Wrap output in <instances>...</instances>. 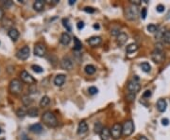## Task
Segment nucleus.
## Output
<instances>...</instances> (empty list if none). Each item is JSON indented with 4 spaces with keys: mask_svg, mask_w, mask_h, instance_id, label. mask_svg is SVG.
Segmentation results:
<instances>
[{
    "mask_svg": "<svg viewBox=\"0 0 170 140\" xmlns=\"http://www.w3.org/2000/svg\"><path fill=\"white\" fill-rule=\"evenodd\" d=\"M165 56L164 53L162 51H157V50H153L151 52V60L154 62L155 63H161L164 61Z\"/></svg>",
    "mask_w": 170,
    "mask_h": 140,
    "instance_id": "6e6552de",
    "label": "nucleus"
},
{
    "mask_svg": "<svg viewBox=\"0 0 170 140\" xmlns=\"http://www.w3.org/2000/svg\"><path fill=\"white\" fill-rule=\"evenodd\" d=\"M59 41H61V43L63 45H69L70 42H71V36L69 35V33L63 32L62 34V36H61V39H59Z\"/></svg>",
    "mask_w": 170,
    "mask_h": 140,
    "instance_id": "dca6fc26",
    "label": "nucleus"
},
{
    "mask_svg": "<svg viewBox=\"0 0 170 140\" xmlns=\"http://www.w3.org/2000/svg\"><path fill=\"white\" fill-rule=\"evenodd\" d=\"M93 28H95V29H99V25H98V24H95V25H93Z\"/></svg>",
    "mask_w": 170,
    "mask_h": 140,
    "instance_id": "09e8293b",
    "label": "nucleus"
},
{
    "mask_svg": "<svg viewBox=\"0 0 170 140\" xmlns=\"http://www.w3.org/2000/svg\"><path fill=\"white\" fill-rule=\"evenodd\" d=\"M163 39L166 44H170V31H167L164 33Z\"/></svg>",
    "mask_w": 170,
    "mask_h": 140,
    "instance_id": "473e14b6",
    "label": "nucleus"
},
{
    "mask_svg": "<svg viewBox=\"0 0 170 140\" xmlns=\"http://www.w3.org/2000/svg\"><path fill=\"white\" fill-rule=\"evenodd\" d=\"M24 140H30V139H28V138H25V136L24 137Z\"/></svg>",
    "mask_w": 170,
    "mask_h": 140,
    "instance_id": "3c124183",
    "label": "nucleus"
},
{
    "mask_svg": "<svg viewBox=\"0 0 170 140\" xmlns=\"http://www.w3.org/2000/svg\"><path fill=\"white\" fill-rule=\"evenodd\" d=\"M22 88H23L22 82H21L19 80L14 79V80H11L10 85H8V90H10L11 94L18 95L19 93L22 91Z\"/></svg>",
    "mask_w": 170,
    "mask_h": 140,
    "instance_id": "7ed1b4c3",
    "label": "nucleus"
},
{
    "mask_svg": "<svg viewBox=\"0 0 170 140\" xmlns=\"http://www.w3.org/2000/svg\"><path fill=\"white\" fill-rule=\"evenodd\" d=\"M130 3L134 6H139L141 4V0H130Z\"/></svg>",
    "mask_w": 170,
    "mask_h": 140,
    "instance_id": "37998d69",
    "label": "nucleus"
},
{
    "mask_svg": "<svg viewBox=\"0 0 170 140\" xmlns=\"http://www.w3.org/2000/svg\"><path fill=\"white\" fill-rule=\"evenodd\" d=\"M20 77H21V80H23L24 82L28 83V84H33L36 82V80L34 79L32 76L28 73L27 71H22L20 73Z\"/></svg>",
    "mask_w": 170,
    "mask_h": 140,
    "instance_id": "9d476101",
    "label": "nucleus"
},
{
    "mask_svg": "<svg viewBox=\"0 0 170 140\" xmlns=\"http://www.w3.org/2000/svg\"><path fill=\"white\" fill-rule=\"evenodd\" d=\"M8 37H10L12 41H14V42L19 38V31L14 28H11L10 31H8Z\"/></svg>",
    "mask_w": 170,
    "mask_h": 140,
    "instance_id": "a211bd4d",
    "label": "nucleus"
},
{
    "mask_svg": "<svg viewBox=\"0 0 170 140\" xmlns=\"http://www.w3.org/2000/svg\"><path fill=\"white\" fill-rule=\"evenodd\" d=\"M46 52V48L44 44L38 43L34 46V54L38 57H44Z\"/></svg>",
    "mask_w": 170,
    "mask_h": 140,
    "instance_id": "1a4fd4ad",
    "label": "nucleus"
},
{
    "mask_svg": "<svg viewBox=\"0 0 170 140\" xmlns=\"http://www.w3.org/2000/svg\"><path fill=\"white\" fill-rule=\"evenodd\" d=\"M42 122H44L47 127H56L58 125L57 117L50 111H46L42 114Z\"/></svg>",
    "mask_w": 170,
    "mask_h": 140,
    "instance_id": "f257e3e1",
    "label": "nucleus"
},
{
    "mask_svg": "<svg viewBox=\"0 0 170 140\" xmlns=\"http://www.w3.org/2000/svg\"><path fill=\"white\" fill-rule=\"evenodd\" d=\"M29 131L34 134H40L42 131V126L40 123H36V124H33L29 127Z\"/></svg>",
    "mask_w": 170,
    "mask_h": 140,
    "instance_id": "aec40b11",
    "label": "nucleus"
},
{
    "mask_svg": "<svg viewBox=\"0 0 170 140\" xmlns=\"http://www.w3.org/2000/svg\"><path fill=\"white\" fill-rule=\"evenodd\" d=\"M65 80H66V76L65 75L59 74L54 79V84L56 86H62V84L65 82Z\"/></svg>",
    "mask_w": 170,
    "mask_h": 140,
    "instance_id": "4468645a",
    "label": "nucleus"
},
{
    "mask_svg": "<svg viewBox=\"0 0 170 140\" xmlns=\"http://www.w3.org/2000/svg\"><path fill=\"white\" fill-rule=\"evenodd\" d=\"M162 124H163L164 126L169 125V119L168 118H163V119H162Z\"/></svg>",
    "mask_w": 170,
    "mask_h": 140,
    "instance_id": "c03bdc74",
    "label": "nucleus"
},
{
    "mask_svg": "<svg viewBox=\"0 0 170 140\" xmlns=\"http://www.w3.org/2000/svg\"><path fill=\"white\" fill-rule=\"evenodd\" d=\"M151 96V91L150 90H147L144 92L143 94V97H149Z\"/></svg>",
    "mask_w": 170,
    "mask_h": 140,
    "instance_id": "79ce46f5",
    "label": "nucleus"
},
{
    "mask_svg": "<svg viewBox=\"0 0 170 140\" xmlns=\"http://www.w3.org/2000/svg\"><path fill=\"white\" fill-rule=\"evenodd\" d=\"M32 99L29 96H24L22 97V102L25 106H29V105H31L32 103Z\"/></svg>",
    "mask_w": 170,
    "mask_h": 140,
    "instance_id": "bb28decb",
    "label": "nucleus"
},
{
    "mask_svg": "<svg viewBox=\"0 0 170 140\" xmlns=\"http://www.w3.org/2000/svg\"><path fill=\"white\" fill-rule=\"evenodd\" d=\"M157 110L161 113H164L166 111V108H167V102L166 100L164 99H160L158 101H157Z\"/></svg>",
    "mask_w": 170,
    "mask_h": 140,
    "instance_id": "f8f14e48",
    "label": "nucleus"
},
{
    "mask_svg": "<svg viewBox=\"0 0 170 140\" xmlns=\"http://www.w3.org/2000/svg\"><path fill=\"white\" fill-rule=\"evenodd\" d=\"M4 17V11L2 8H0V20H2Z\"/></svg>",
    "mask_w": 170,
    "mask_h": 140,
    "instance_id": "49530a36",
    "label": "nucleus"
},
{
    "mask_svg": "<svg viewBox=\"0 0 170 140\" xmlns=\"http://www.w3.org/2000/svg\"><path fill=\"white\" fill-rule=\"evenodd\" d=\"M154 46H155V50H157V51L164 52V46H163V44L162 43H156L154 45Z\"/></svg>",
    "mask_w": 170,
    "mask_h": 140,
    "instance_id": "e433bc0d",
    "label": "nucleus"
},
{
    "mask_svg": "<svg viewBox=\"0 0 170 140\" xmlns=\"http://www.w3.org/2000/svg\"><path fill=\"white\" fill-rule=\"evenodd\" d=\"M164 10H165V8H164V5H162V4H159V5H157V7H156V11L158 12H160V14L164 12Z\"/></svg>",
    "mask_w": 170,
    "mask_h": 140,
    "instance_id": "4c0bfd02",
    "label": "nucleus"
},
{
    "mask_svg": "<svg viewBox=\"0 0 170 140\" xmlns=\"http://www.w3.org/2000/svg\"><path fill=\"white\" fill-rule=\"evenodd\" d=\"M84 11L88 12V14H93V12H95V9H93V8H91V7H85Z\"/></svg>",
    "mask_w": 170,
    "mask_h": 140,
    "instance_id": "ea45409f",
    "label": "nucleus"
},
{
    "mask_svg": "<svg viewBox=\"0 0 170 140\" xmlns=\"http://www.w3.org/2000/svg\"><path fill=\"white\" fill-rule=\"evenodd\" d=\"M31 68L34 72H36V73H42V71H44L42 67H41L40 65H33L31 66Z\"/></svg>",
    "mask_w": 170,
    "mask_h": 140,
    "instance_id": "72a5a7b5",
    "label": "nucleus"
},
{
    "mask_svg": "<svg viewBox=\"0 0 170 140\" xmlns=\"http://www.w3.org/2000/svg\"><path fill=\"white\" fill-rule=\"evenodd\" d=\"M123 134V126L120 123H115L110 129V136L113 139H118Z\"/></svg>",
    "mask_w": 170,
    "mask_h": 140,
    "instance_id": "39448f33",
    "label": "nucleus"
},
{
    "mask_svg": "<svg viewBox=\"0 0 170 140\" xmlns=\"http://www.w3.org/2000/svg\"><path fill=\"white\" fill-rule=\"evenodd\" d=\"M137 49H138V45H136V44H130L127 46V48H126V51L127 53H133L135 51H137Z\"/></svg>",
    "mask_w": 170,
    "mask_h": 140,
    "instance_id": "393cba45",
    "label": "nucleus"
},
{
    "mask_svg": "<svg viewBox=\"0 0 170 140\" xmlns=\"http://www.w3.org/2000/svg\"><path fill=\"white\" fill-rule=\"evenodd\" d=\"M139 14V10L137 6H134V5H131L126 8V11H125V15H126V18L130 21H134L137 19V16Z\"/></svg>",
    "mask_w": 170,
    "mask_h": 140,
    "instance_id": "f03ea898",
    "label": "nucleus"
},
{
    "mask_svg": "<svg viewBox=\"0 0 170 140\" xmlns=\"http://www.w3.org/2000/svg\"><path fill=\"white\" fill-rule=\"evenodd\" d=\"M101 38L99 36H93L91 38H89V39L87 40V43L89 44V45L93 46V48H95V46H97L101 44Z\"/></svg>",
    "mask_w": 170,
    "mask_h": 140,
    "instance_id": "ddd939ff",
    "label": "nucleus"
},
{
    "mask_svg": "<svg viewBox=\"0 0 170 140\" xmlns=\"http://www.w3.org/2000/svg\"><path fill=\"white\" fill-rule=\"evenodd\" d=\"M85 72H86V74L88 75H93V74H95L96 73V67L93 66V65H88L85 66V68H84Z\"/></svg>",
    "mask_w": 170,
    "mask_h": 140,
    "instance_id": "b1692460",
    "label": "nucleus"
},
{
    "mask_svg": "<svg viewBox=\"0 0 170 140\" xmlns=\"http://www.w3.org/2000/svg\"><path fill=\"white\" fill-rule=\"evenodd\" d=\"M110 137V130H109L107 127H104L100 133L101 140H109Z\"/></svg>",
    "mask_w": 170,
    "mask_h": 140,
    "instance_id": "6ab92c4d",
    "label": "nucleus"
},
{
    "mask_svg": "<svg viewBox=\"0 0 170 140\" xmlns=\"http://www.w3.org/2000/svg\"><path fill=\"white\" fill-rule=\"evenodd\" d=\"M29 54H30V49L28 45H25L23 46L22 48L19 49L18 51L16 53V57L19 59V60H22V61H25L28 59L29 57Z\"/></svg>",
    "mask_w": 170,
    "mask_h": 140,
    "instance_id": "423d86ee",
    "label": "nucleus"
},
{
    "mask_svg": "<svg viewBox=\"0 0 170 140\" xmlns=\"http://www.w3.org/2000/svg\"><path fill=\"white\" fill-rule=\"evenodd\" d=\"M75 0H69V2H68V3H69V5H73V4H75Z\"/></svg>",
    "mask_w": 170,
    "mask_h": 140,
    "instance_id": "8fccbe9b",
    "label": "nucleus"
},
{
    "mask_svg": "<svg viewBox=\"0 0 170 140\" xmlns=\"http://www.w3.org/2000/svg\"><path fill=\"white\" fill-rule=\"evenodd\" d=\"M74 43H75V45H74V49L75 50H80L82 48V44H81V42H80L78 38L76 37H74Z\"/></svg>",
    "mask_w": 170,
    "mask_h": 140,
    "instance_id": "cd10ccee",
    "label": "nucleus"
},
{
    "mask_svg": "<svg viewBox=\"0 0 170 140\" xmlns=\"http://www.w3.org/2000/svg\"><path fill=\"white\" fill-rule=\"evenodd\" d=\"M62 24H63V27H64L65 28H66V31H71V29H72V28H71V25H70V23H69V20L68 19H62Z\"/></svg>",
    "mask_w": 170,
    "mask_h": 140,
    "instance_id": "2f4dec72",
    "label": "nucleus"
},
{
    "mask_svg": "<svg viewBox=\"0 0 170 140\" xmlns=\"http://www.w3.org/2000/svg\"><path fill=\"white\" fill-rule=\"evenodd\" d=\"M134 97H135V95L134 94H129V95H127V99H129L130 100L134 99Z\"/></svg>",
    "mask_w": 170,
    "mask_h": 140,
    "instance_id": "a18cd8bd",
    "label": "nucleus"
},
{
    "mask_svg": "<svg viewBox=\"0 0 170 140\" xmlns=\"http://www.w3.org/2000/svg\"><path fill=\"white\" fill-rule=\"evenodd\" d=\"M1 133H2V130H1V129H0V134H1Z\"/></svg>",
    "mask_w": 170,
    "mask_h": 140,
    "instance_id": "603ef678",
    "label": "nucleus"
},
{
    "mask_svg": "<svg viewBox=\"0 0 170 140\" xmlns=\"http://www.w3.org/2000/svg\"><path fill=\"white\" fill-rule=\"evenodd\" d=\"M1 4H2V6L4 8H6V9H8V8H11L12 5H13V2L11 1V0H7V1H2Z\"/></svg>",
    "mask_w": 170,
    "mask_h": 140,
    "instance_id": "f704fd0d",
    "label": "nucleus"
},
{
    "mask_svg": "<svg viewBox=\"0 0 170 140\" xmlns=\"http://www.w3.org/2000/svg\"><path fill=\"white\" fill-rule=\"evenodd\" d=\"M133 131H134L133 122L131 120L125 121L124 125H123V134H124L125 136H130V134H132Z\"/></svg>",
    "mask_w": 170,
    "mask_h": 140,
    "instance_id": "0eeeda50",
    "label": "nucleus"
},
{
    "mask_svg": "<svg viewBox=\"0 0 170 140\" xmlns=\"http://www.w3.org/2000/svg\"><path fill=\"white\" fill-rule=\"evenodd\" d=\"M138 78H137V76H135V78L132 80H130V82L127 83V91L130 92V94H136V93H138L140 91V88H141V85L139 84L138 82Z\"/></svg>",
    "mask_w": 170,
    "mask_h": 140,
    "instance_id": "20e7f679",
    "label": "nucleus"
},
{
    "mask_svg": "<svg viewBox=\"0 0 170 140\" xmlns=\"http://www.w3.org/2000/svg\"><path fill=\"white\" fill-rule=\"evenodd\" d=\"M138 140H148L146 136H144V135H140L139 136V138H138Z\"/></svg>",
    "mask_w": 170,
    "mask_h": 140,
    "instance_id": "de8ad7c7",
    "label": "nucleus"
},
{
    "mask_svg": "<svg viewBox=\"0 0 170 140\" xmlns=\"http://www.w3.org/2000/svg\"><path fill=\"white\" fill-rule=\"evenodd\" d=\"M16 114L18 117H24L25 116H27L28 114V111H25L24 108H19L16 111Z\"/></svg>",
    "mask_w": 170,
    "mask_h": 140,
    "instance_id": "c756f323",
    "label": "nucleus"
},
{
    "mask_svg": "<svg viewBox=\"0 0 170 140\" xmlns=\"http://www.w3.org/2000/svg\"><path fill=\"white\" fill-rule=\"evenodd\" d=\"M158 26L157 25H155V24H149L148 26L147 27V29L149 32H151V33H154V32H156L157 31H158Z\"/></svg>",
    "mask_w": 170,
    "mask_h": 140,
    "instance_id": "c85d7f7f",
    "label": "nucleus"
},
{
    "mask_svg": "<svg viewBox=\"0 0 170 140\" xmlns=\"http://www.w3.org/2000/svg\"><path fill=\"white\" fill-rule=\"evenodd\" d=\"M38 114H39V111H38V109L35 107H30L28 110V117H38Z\"/></svg>",
    "mask_w": 170,
    "mask_h": 140,
    "instance_id": "4be33fe9",
    "label": "nucleus"
},
{
    "mask_svg": "<svg viewBox=\"0 0 170 140\" xmlns=\"http://www.w3.org/2000/svg\"><path fill=\"white\" fill-rule=\"evenodd\" d=\"M103 128H104V127L102 126V124H101L100 122H96V124H95V133L100 134L101 131H102V129H103Z\"/></svg>",
    "mask_w": 170,
    "mask_h": 140,
    "instance_id": "7c9ffc66",
    "label": "nucleus"
},
{
    "mask_svg": "<svg viewBox=\"0 0 170 140\" xmlns=\"http://www.w3.org/2000/svg\"><path fill=\"white\" fill-rule=\"evenodd\" d=\"M76 28H78L79 31H81V29L84 28V23L83 22H79L76 24Z\"/></svg>",
    "mask_w": 170,
    "mask_h": 140,
    "instance_id": "a19ab883",
    "label": "nucleus"
},
{
    "mask_svg": "<svg viewBox=\"0 0 170 140\" xmlns=\"http://www.w3.org/2000/svg\"><path fill=\"white\" fill-rule=\"evenodd\" d=\"M45 8V1L44 0H36L33 3V9L36 11H41L44 10Z\"/></svg>",
    "mask_w": 170,
    "mask_h": 140,
    "instance_id": "f3484780",
    "label": "nucleus"
},
{
    "mask_svg": "<svg viewBox=\"0 0 170 140\" xmlns=\"http://www.w3.org/2000/svg\"><path fill=\"white\" fill-rule=\"evenodd\" d=\"M50 103V99L47 97V96H44L41 99V100H40V106L41 107H46L48 104Z\"/></svg>",
    "mask_w": 170,
    "mask_h": 140,
    "instance_id": "5701e85b",
    "label": "nucleus"
},
{
    "mask_svg": "<svg viewBox=\"0 0 170 140\" xmlns=\"http://www.w3.org/2000/svg\"><path fill=\"white\" fill-rule=\"evenodd\" d=\"M61 67L64 70H71L73 68V63L68 57H63L61 61Z\"/></svg>",
    "mask_w": 170,
    "mask_h": 140,
    "instance_id": "9b49d317",
    "label": "nucleus"
},
{
    "mask_svg": "<svg viewBox=\"0 0 170 140\" xmlns=\"http://www.w3.org/2000/svg\"><path fill=\"white\" fill-rule=\"evenodd\" d=\"M140 67H141V69L144 72H146V73H148V72H150V70H151V66H150V65L147 62L142 63L141 65H140Z\"/></svg>",
    "mask_w": 170,
    "mask_h": 140,
    "instance_id": "a878e982",
    "label": "nucleus"
},
{
    "mask_svg": "<svg viewBox=\"0 0 170 140\" xmlns=\"http://www.w3.org/2000/svg\"><path fill=\"white\" fill-rule=\"evenodd\" d=\"M147 8H143V9H142V11H141V17H142V19H146V17H147Z\"/></svg>",
    "mask_w": 170,
    "mask_h": 140,
    "instance_id": "58836bf2",
    "label": "nucleus"
},
{
    "mask_svg": "<svg viewBox=\"0 0 170 140\" xmlns=\"http://www.w3.org/2000/svg\"><path fill=\"white\" fill-rule=\"evenodd\" d=\"M88 131V125L85 121H81L79 124V128H78V134H83Z\"/></svg>",
    "mask_w": 170,
    "mask_h": 140,
    "instance_id": "412c9836",
    "label": "nucleus"
},
{
    "mask_svg": "<svg viewBox=\"0 0 170 140\" xmlns=\"http://www.w3.org/2000/svg\"><path fill=\"white\" fill-rule=\"evenodd\" d=\"M127 41V35L124 32H121L119 33L117 35V39H116V42H117V45H123L126 44V42Z\"/></svg>",
    "mask_w": 170,
    "mask_h": 140,
    "instance_id": "2eb2a0df",
    "label": "nucleus"
},
{
    "mask_svg": "<svg viewBox=\"0 0 170 140\" xmlns=\"http://www.w3.org/2000/svg\"><path fill=\"white\" fill-rule=\"evenodd\" d=\"M88 92L90 95H96V94H97V92H98V89L95 86H91V87L88 88Z\"/></svg>",
    "mask_w": 170,
    "mask_h": 140,
    "instance_id": "c9c22d12",
    "label": "nucleus"
}]
</instances>
